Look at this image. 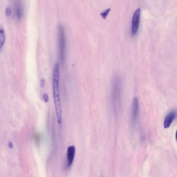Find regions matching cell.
<instances>
[{"instance_id": "cell-1", "label": "cell", "mask_w": 177, "mask_h": 177, "mask_svg": "<svg viewBox=\"0 0 177 177\" xmlns=\"http://www.w3.org/2000/svg\"><path fill=\"white\" fill-rule=\"evenodd\" d=\"M53 97L57 120L60 128L62 124V111L59 87V67L56 62L54 66L53 75Z\"/></svg>"}, {"instance_id": "cell-2", "label": "cell", "mask_w": 177, "mask_h": 177, "mask_svg": "<svg viewBox=\"0 0 177 177\" xmlns=\"http://www.w3.org/2000/svg\"><path fill=\"white\" fill-rule=\"evenodd\" d=\"M121 82L120 79L117 77L114 78L112 87V102L115 110H117L119 106L121 101Z\"/></svg>"}, {"instance_id": "cell-3", "label": "cell", "mask_w": 177, "mask_h": 177, "mask_svg": "<svg viewBox=\"0 0 177 177\" xmlns=\"http://www.w3.org/2000/svg\"><path fill=\"white\" fill-rule=\"evenodd\" d=\"M58 31L59 56L61 62L63 63L66 55V41L64 30L62 26H59Z\"/></svg>"}, {"instance_id": "cell-4", "label": "cell", "mask_w": 177, "mask_h": 177, "mask_svg": "<svg viewBox=\"0 0 177 177\" xmlns=\"http://www.w3.org/2000/svg\"><path fill=\"white\" fill-rule=\"evenodd\" d=\"M140 12H141L140 9H138L135 11L133 16L132 24V33L133 35L136 34L139 28Z\"/></svg>"}, {"instance_id": "cell-5", "label": "cell", "mask_w": 177, "mask_h": 177, "mask_svg": "<svg viewBox=\"0 0 177 177\" xmlns=\"http://www.w3.org/2000/svg\"><path fill=\"white\" fill-rule=\"evenodd\" d=\"M139 112V103L137 97H135L132 101V108L131 118L132 124L136 121Z\"/></svg>"}, {"instance_id": "cell-6", "label": "cell", "mask_w": 177, "mask_h": 177, "mask_svg": "<svg viewBox=\"0 0 177 177\" xmlns=\"http://www.w3.org/2000/svg\"><path fill=\"white\" fill-rule=\"evenodd\" d=\"M176 111L174 110L170 112L166 116L164 121V126L165 129L170 127L174 120L176 117Z\"/></svg>"}, {"instance_id": "cell-7", "label": "cell", "mask_w": 177, "mask_h": 177, "mask_svg": "<svg viewBox=\"0 0 177 177\" xmlns=\"http://www.w3.org/2000/svg\"><path fill=\"white\" fill-rule=\"evenodd\" d=\"M75 152V147L74 146H70L67 148V166H71L74 160Z\"/></svg>"}, {"instance_id": "cell-8", "label": "cell", "mask_w": 177, "mask_h": 177, "mask_svg": "<svg viewBox=\"0 0 177 177\" xmlns=\"http://www.w3.org/2000/svg\"><path fill=\"white\" fill-rule=\"evenodd\" d=\"M5 40V34L3 27L0 25V49L3 45Z\"/></svg>"}, {"instance_id": "cell-9", "label": "cell", "mask_w": 177, "mask_h": 177, "mask_svg": "<svg viewBox=\"0 0 177 177\" xmlns=\"http://www.w3.org/2000/svg\"><path fill=\"white\" fill-rule=\"evenodd\" d=\"M22 9L21 4L20 2H18L16 7V11L17 16L19 19H20L22 17L23 13Z\"/></svg>"}, {"instance_id": "cell-10", "label": "cell", "mask_w": 177, "mask_h": 177, "mask_svg": "<svg viewBox=\"0 0 177 177\" xmlns=\"http://www.w3.org/2000/svg\"><path fill=\"white\" fill-rule=\"evenodd\" d=\"M110 10L111 9L109 8L107 9H106V10H105V11L101 13H100L101 16H102L104 19H106L107 17V16L109 13L110 12Z\"/></svg>"}, {"instance_id": "cell-11", "label": "cell", "mask_w": 177, "mask_h": 177, "mask_svg": "<svg viewBox=\"0 0 177 177\" xmlns=\"http://www.w3.org/2000/svg\"><path fill=\"white\" fill-rule=\"evenodd\" d=\"M43 98L45 103H48L49 100L48 95L46 93H44L43 96Z\"/></svg>"}, {"instance_id": "cell-12", "label": "cell", "mask_w": 177, "mask_h": 177, "mask_svg": "<svg viewBox=\"0 0 177 177\" xmlns=\"http://www.w3.org/2000/svg\"><path fill=\"white\" fill-rule=\"evenodd\" d=\"M11 9L9 7H7L6 10H5V13H6L7 16H9L10 14H11Z\"/></svg>"}, {"instance_id": "cell-13", "label": "cell", "mask_w": 177, "mask_h": 177, "mask_svg": "<svg viewBox=\"0 0 177 177\" xmlns=\"http://www.w3.org/2000/svg\"><path fill=\"white\" fill-rule=\"evenodd\" d=\"M45 80L44 79H42L41 80L40 86L41 88H43L45 85Z\"/></svg>"}, {"instance_id": "cell-14", "label": "cell", "mask_w": 177, "mask_h": 177, "mask_svg": "<svg viewBox=\"0 0 177 177\" xmlns=\"http://www.w3.org/2000/svg\"><path fill=\"white\" fill-rule=\"evenodd\" d=\"M8 145L9 147L10 148V149H12L13 147V144H12V142H9L8 144Z\"/></svg>"}]
</instances>
